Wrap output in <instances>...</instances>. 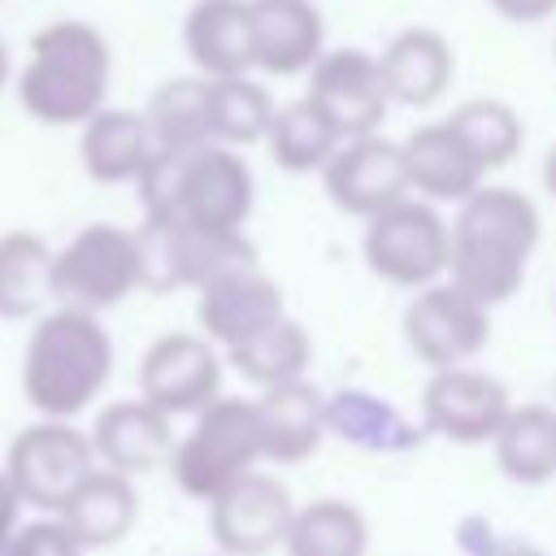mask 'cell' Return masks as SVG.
<instances>
[{
	"mask_svg": "<svg viewBox=\"0 0 556 556\" xmlns=\"http://www.w3.org/2000/svg\"><path fill=\"white\" fill-rule=\"evenodd\" d=\"M495 556H547V552L534 547V543H508V547H500Z\"/></svg>",
	"mask_w": 556,
	"mask_h": 556,
	"instance_id": "d590c367",
	"label": "cell"
},
{
	"mask_svg": "<svg viewBox=\"0 0 556 556\" xmlns=\"http://www.w3.org/2000/svg\"><path fill=\"white\" fill-rule=\"evenodd\" d=\"M278 317H287L282 287L261 265H239V269H230V274H222L195 291L200 334L208 343H217L222 352L248 343L252 334H261Z\"/></svg>",
	"mask_w": 556,
	"mask_h": 556,
	"instance_id": "2e32d148",
	"label": "cell"
},
{
	"mask_svg": "<svg viewBox=\"0 0 556 556\" xmlns=\"http://www.w3.org/2000/svg\"><path fill=\"white\" fill-rule=\"evenodd\" d=\"M135 187L148 222H187L217 235H243L256 204L248 156L217 143L195 152H152Z\"/></svg>",
	"mask_w": 556,
	"mask_h": 556,
	"instance_id": "7a4b0ae2",
	"label": "cell"
},
{
	"mask_svg": "<svg viewBox=\"0 0 556 556\" xmlns=\"http://www.w3.org/2000/svg\"><path fill=\"white\" fill-rule=\"evenodd\" d=\"M321 187L330 204L348 217H378L382 208L400 204L408 191V169H404V148L387 135H365L339 143V152L321 169Z\"/></svg>",
	"mask_w": 556,
	"mask_h": 556,
	"instance_id": "9a60e30c",
	"label": "cell"
},
{
	"mask_svg": "<svg viewBox=\"0 0 556 556\" xmlns=\"http://www.w3.org/2000/svg\"><path fill=\"white\" fill-rule=\"evenodd\" d=\"M156 152H195L208 148V78H169L148 96L143 109Z\"/></svg>",
	"mask_w": 556,
	"mask_h": 556,
	"instance_id": "83f0119b",
	"label": "cell"
},
{
	"mask_svg": "<svg viewBox=\"0 0 556 556\" xmlns=\"http://www.w3.org/2000/svg\"><path fill=\"white\" fill-rule=\"evenodd\" d=\"M452 130L465 139V148L478 156V165L491 174L500 165H508L521 143H526V126H521V113L495 96H473V100H460L452 113H447Z\"/></svg>",
	"mask_w": 556,
	"mask_h": 556,
	"instance_id": "1f68e13d",
	"label": "cell"
},
{
	"mask_svg": "<svg viewBox=\"0 0 556 556\" xmlns=\"http://www.w3.org/2000/svg\"><path fill=\"white\" fill-rule=\"evenodd\" d=\"M261 460H265V447H261L256 400L217 395L204 413L191 417V430L174 443L169 473H174V486L182 495L208 504L226 486L248 478Z\"/></svg>",
	"mask_w": 556,
	"mask_h": 556,
	"instance_id": "5b68a950",
	"label": "cell"
},
{
	"mask_svg": "<svg viewBox=\"0 0 556 556\" xmlns=\"http://www.w3.org/2000/svg\"><path fill=\"white\" fill-rule=\"evenodd\" d=\"M139 235V261H143V291H174V287H208L213 278L256 265V248L248 235H217L187 222H148Z\"/></svg>",
	"mask_w": 556,
	"mask_h": 556,
	"instance_id": "9c48e42d",
	"label": "cell"
},
{
	"mask_svg": "<svg viewBox=\"0 0 556 556\" xmlns=\"http://www.w3.org/2000/svg\"><path fill=\"white\" fill-rule=\"evenodd\" d=\"M543 187H547V195L556 200V148L543 156Z\"/></svg>",
	"mask_w": 556,
	"mask_h": 556,
	"instance_id": "e575fe53",
	"label": "cell"
},
{
	"mask_svg": "<svg viewBox=\"0 0 556 556\" xmlns=\"http://www.w3.org/2000/svg\"><path fill=\"white\" fill-rule=\"evenodd\" d=\"M9 539H13V534H9ZM9 539H0V556H13V543H9Z\"/></svg>",
	"mask_w": 556,
	"mask_h": 556,
	"instance_id": "74e56055",
	"label": "cell"
},
{
	"mask_svg": "<svg viewBox=\"0 0 556 556\" xmlns=\"http://www.w3.org/2000/svg\"><path fill=\"white\" fill-rule=\"evenodd\" d=\"M274 113H278L274 96L252 74L208 78V139L217 148L243 152L252 143H265Z\"/></svg>",
	"mask_w": 556,
	"mask_h": 556,
	"instance_id": "f546056e",
	"label": "cell"
},
{
	"mask_svg": "<svg viewBox=\"0 0 556 556\" xmlns=\"http://www.w3.org/2000/svg\"><path fill=\"white\" fill-rule=\"evenodd\" d=\"M547 404H552V408H556V378H552V395H547Z\"/></svg>",
	"mask_w": 556,
	"mask_h": 556,
	"instance_id": "f35d334b",
	"label": "cell"
},
{
	"mask_svg": "<svg viewBox=\"0 0 556 556\" xmlns=\"http://www.w3.org/2000/svg\"><path fill=\"white\" fill-rule=\"evenodd\" d=\"M226 361L235 365V374L243 382H252L256 391H269V387L304 378V369L313 361V339L295 317H278L274 326H265L248 343L230 348Z\"/></svg>",
	"mask_w": 556,
	"mask_h": 556,
	"instance_id": "4dcf8cb0",
	"label": "cell"
},
{
	"mask_svg": "<svg viewBox=\"0 0 556 556\" xmlns=\"http://www.w3.org/2000/svg\"><path fill=\"white\" fill-rule=\"evenodd\" d=\"M543 217L534 200L504 182H482L452 217L447 282L473 295L482 308L504 304L526 282V265L539 248Z\"/></svg>",
	"mask_w": 556,
	"mask_h": 556,
	"instance_id": "6da1fadb",
	"label": "cell"
},
{
	"mask_svg": "<svg viewBox=\"0 0 556 556\" xmlns=\"http://www.w3.org/2000/svg\"><path fill=\"white\" fill-rule=\"evenodd\" d=\"M404 343L421 365H430V374L469 365L491 343V308L447 278L430 282L404 304Z\"/></svg>",
	"mask_w": 556,
	"mask_h": 556,
	"instance_id": "30bf717a",
	"label": "cell"
},
{
	"mask_svg": "<svg viewBox=\"0 0 556 556\" xmlns=\"http://www.w3.org/2000/svg\"><path fill=\"white\" fill-rule=\"evenodd\" d=\"M152 152L156 148H152V135H148V122L135 109H109L104 104L78 135V161H83L87 178H96L104 187L139 182Z\"/></svg>",
	"mask_w": 556,
	"mask_h": 556,
	"instance_id": "cb8c5ba5",
	"label": "cell"
},
{
	"mask_svg": "<svg viewBox=\"0 0 556 556\" xmlns=\"http://www.w3.org/2000/svg\"><path fill=\"white\" fill-rule=\"evenodd\" d=\"M139 395L165 417H195L222 395V348L195 330H169L139 356Z\"/></svg>",
	"mask_w": 556,
	"mask_h": 556,
	"instance_id": "8fae6325",
	"label": "cell"
},
{
	"mask_svg": "<svg viewBox=\"0 0 556 556\" xmlns=\"http://www.w3.org/2000/svg\"><path fill=\"white\" fill-rule=\"evenodd\" d=\"M295 504L278 473L252 469L217 500H208V534L222 556H269L287 543Z\"/></svg>",
	"mask_w": 556,
	"mask_h": 556,
	"instance_id": "4fadbf2b",
	"label": "cell"
},
{
	"mask_svg": "<svg viewBox=\"0 0 556 556\" xmlns=\"http://www.w3.org/2000/svg\"><path fill=\"white\" fill-rule=\"evenodd\" d=\"M361 252H365V265L382 282L404 287V291H421V287L447 278L452 222L439 213V204L404 195L400 204H391L365 222Z\"/></svg>",
	"mask_w": 556,
	"mask_h": 556,
	"instance_id": "52a82bcc",
	"label": "cell"
},
{
	"mask_svg": "<svg viewBox=\"0 0 556 556\" xmlns=\"http://www.w3.org/2000/svg\"><path fill=\"white\" fill-rule=\"evenodd\" d=\"M491 9L508 22H543L556 13V0H491Z\"/></svg>",
	"mask_w": 556,
	"mask_h": 556,
	"instance_id": "836d02e7",
	"label": "cell"
},
{
	"mask_svg": "<svg viewBox=\"0 0 556 556\" xmlns=\"http://www.w3.org/2000/svg\"><path fill=\"white\" fill-rule=\"evenodd\" d=\"M56 517H61L65 530L83 543V552L113 547V543H122V539L135 530V521H139V491H135V478L96 465V469L74 486V495L61 504Z\"/></svg>",
	"mask_w": 556,
	"mask_h": 556,
	"instance_id": "603a6c76",
	"label": "cell"
},
{
	"mask_svg": "<svg viewBox=\"0 0 556 556\" xmlns=\"http://www.w3.org/2000/svg\"><path fill=\"white\" fill-rule=\"evenodd\" d=\"M491 452L508 482H517V486L552 482L556 478V408L547 400L513 404Z\"/></svg>",
	"mask_w": 556,
	"mask_h": 556,
	"instance_id": "484cf974",
	"label": "cell"
},
{
	"mask_svg": "<svg viewBox=\"0 0 556 556\" xmlns=\"http://www.w3.org/2000/svg\"><path fill=\"white\" fill-rule=\"evenodd\" d=\"M9 74H13V65H9V48L0 43V91L9 87Z\"/></svg>",
	"mask_w": 556,
	"mask_h": 556,
	"instance_id": "8d00e7d4",
	"label": "cell"
},
{
	"mask_svg": "<svg viewBox=\"0 0 556 556\" xmlns=\"http://www.w3.org/2000/svg\"><path fill=\"white\" fill-rule=\"evenodd\" d=\"M56 304L104 313L117 308L126 295L143 287V261H139V235L117 222H91L78 235H70L56 248L52 265Z\"/></svg>",
	"mask_w": 556,
	"mask_h": 556,
	"instance_id": "8992f818",
	"label": "cell"
},
{
	"mask_svg": "<svg viewBox=\"0 0 556 556\" xmlns=\"http://www.w3.org/2000/svg\"><path fill=\"white\" fill-rule=\"evenodd\" d=\"M252 9V70L269 78L308 74L326 52V22L317 0H248Z\"/></svg>",
	"mask_w": 556,
	"mask_h": 556,
	"instance_id": "ac0fdd59",
	"label": "cell"
},
{
	"mask_svg": "<svg viewBox=\"0 0 556 556\" xmlns=\"http://www.w3.org/2000/svg\"><path fill=\"white\" fill-rule=\"evenodd\" d=\"M339 143H343V135L330 126V117L308 96L278 104L269 135H265L274 165L287 174H321L326 161L339 152Z\"/></svg>",
	"mask_w": 556,
	"mask_h": 556,
	"instance_id": "4316f807",
	"label": "cell"
},
{
	"mask_svg": "<svg viewBox=\"0 0 556 556\" xmlns=\"http://www.w3.org/2000/svg\"><path fill=\"white\" fill-rule=\"evenodd\" d=\"M287 556H365L369 552V521L356 504L321 495L300 504L282 543Z\"/></svg>",
	"mask_w": 556,
	"mask_h": 556,
	"instance_id": "f1b7e54d",
	"label": "cell"
},
{
	"mask_svg": "<svg viewBox=\"0 0 556 556\" xmlns=\"http://www.w3.org/2000/svg\"><path fill=\"white\" fill-rule=\"evenodd\" d=\"M96 447L91 434L78 430L74 421H52L39 417L35 426L17 430L9 452H4V473L17 491L22 504L61 513V504L74 495V486L96 469Z\"/></svg>",
	"mask_w": 556,
	"mask_h": 556,
	"instance_id": "ba28073f",
	"label": "cell"
},
{
	"mask_svg": "<svg viewBox=\"0 0 556 556\" xmlns=\"http://www.w3.org/2000/svg\"><path fill=\"white\" fill-rule=\"evenodd\" d=\"M256 421H261V447L269 465H300L308 460L330 426V404L326 395L308 382H282L256 395Z\"/></svg>",
	"mask_w": 556,
	"mask_h": 556,
	"instance_id": "ffe728a7",
	"label": "cell"
},
{
	"mask_svg": "<svg viewBox=\"0 0 556 556\" xmlns=\"http://www.w3.org/2000/svg\"><path fill=\"white\" fill-rule=\"evenodd\" d=\"M13 556H87L61 517H39L13 530Z\"/></svg>",
	"mask_w": 556,
	"mask_h": 556,
	"instance_id": "d6a6232c",
	"label": "cell"
},
{
	"mask_svg": "<svg viewBox=\"0 0 556 556\" xmlns=\"http://www.w3.org/2000/svg\"><path fill=\"white\" fill-rule=\"evenodd\" d=\"M378 70H382V87H387L391 104L426 109V104H434L452 87L456 56H452V43L439 30L404 26L378 52Z\"/></svg>",
	"mask_w": 556,
	"mask_h": 556,
	"instance_id": "44dd1931",
	"label": "cell"
},
{
	"mask_svg": "<svg viewBox=\"0 0 556 556\" xmlns=\"http://www.w3.org/2000/svg\"><path fill=\"white\" fill-rule=\"evenodd\" d=\"M113 378V339L96 313L56 304L35 317L22 352V395L39 417L74 421Z\"/></svg>",
	"mask_w": 556,
	"mask_h": 556,
	"instance_id": "3957f363",
	"label": "cell"
},
{
	"mask_svg": "<svg viewBox=\"0 0 556 556\" xmlns=\"http://www.w3.org/2000/svg\"><path fill=\"white\" fill-rule=\"evenodd\" d=\"M113 52L109 39L78 17H56L30 39L17 70V100L43 126H87L109 96Z\"/></svg>",
	"mask_w": 556,
	"mask_h": 556,
	"instance_id": "277c9868",
	"label": "cell"
},
{
	"mask_svg": "<svg viewBox=\"0 0 556 556\" xmlns=\"http://www.w3.org/2000/svg\"><path fill=\"white\" fill-rule=\"evenodd\" d=\"M182 48L200 78L252 74V9H248V0H195L182 17Z\"/></svg>",
	"mask_w": 556,
	"mask_h": 556,
	"instance_id": "7402d4cb",
	"label": "cell"
},
{
	"mask_svg": "<svg viewBox=\"0 0 556 556\" xmlns=\"http://www.w3.org/2000/svg\"><path fill=\"white\" fill-rule=\"evenodd\" d=\"M513 413V395L508 387L473 365H456V369H434L426 378L421 391V421L430 434L456 443V447H478V443H495L500 426Z\"/></svg>",
	"mask_w": 556,
	"mask_h": 556,
	"instance_id": "7c38bea8",
	"label": "cell"
},
{
	"mask_svg": "<svg viewBox=\"0 0 556 556\" xmlns=\"http://www.w3.org/2000/svg\"><path fill=\"white\" fill-rule=\"evenodd\" d=\"M304 96L330 117V126L343 135V143L378 135V126L391 109L382 70H378V52H365V48H326L321 61L308 70Z\"/></svg>",
	"mask_w": 556,
	"mask_h": 556,
	"instance_id": "5bb4252c",
	"label": "cell"
},
{
	"mask_svg": "<svg viewBox=\"0 0 556 556\" xmlns=\"http://www.w3.org/2000/svg\"><path fill=\"white\" fill-rule=\"evenodd\" d=\"M400 148H404L408 191L426 204H465L486 182V169L478 165V156L465 148V139L452 130L447 117L408 130Z\"/></svg>",
	"mask_w": 556,
	"mask_h": 556,
	"instance_id": "d6986e66",
	"label": "cell"
},
{
	"mask_svg": "<svg viewBox=\"0 0 556 556\" xmlns=\"http://www.w3.org/2000/svg\"><path fill=\"white\" fill-rule=\"evenodd\" d=\"M87 434H91L96 460L104 469H113V473H126V478L169 465L174 443H178L174 439V417H165L143 395L104 404Z\"/></svg>",
	"mask_w": 556,
	"mask_h": 556,
	"instance_id": "e0dca14e",
	"label": "cell"
},
{
	"mask_svg": "<svg viewBox=\"0 0 556 556\" xmlns=\"http://www.w3.org/2000/svg\"><path fill=\"white\" fill-rule=\"evenodd\" d=\"M56 248L35 230H4L0 235V317L26 321L43 317L56 300L52 287Z\"/></svg>",
	"mask_w": 556,
	"mask_h": 556,
	"instance_id": "d4e9b609",
	"label": "cell"
}]
</instances>
